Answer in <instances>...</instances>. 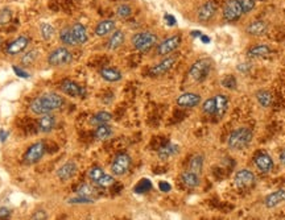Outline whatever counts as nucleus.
Here are the masks:
<instances>
[{"label": "nucleus", "mask_w": 285, "mask_h": 220, "mask_svg": "<svg viewBox=\"0 0 285 220\" xmlns=\"http://www.w3.org/2000/svg\"><path fill=\"white\" fill-rule=\"evenodd\" d=\"M65 106V99L55 92H47L35 98L29 104V111L33 115L43 116V115L53 114L55 111L61 110Z\"/></svg>", "instance_id": "nucleus-1"}, {"label": "nucleus", "mask_w": 285, "mask_h": 220, "mask_svg": "<svg viewBox=\"0 0 285 220\" xmlns=\"http://www.w3.org/2000/svg\"><path fill=\"white\" fill-rule=\"evenodd\" d=\"M252 137V131L247 128V127H240V128H237L230 133L229 138H227V145H229L230 149L241 150L251 144Z\"/></svg>", "instance_id": "nucleus-2"}, {"label": "nucleus", "mask_w": 285, "mask_h": 220, "mask_svg": "<svg viewBox=\"0 0 285 220\" xmlns=\"http://www.w3.org/2000/svg\"><path fill=\"white\" fill-rule=\"evenodd\" d=\"M158 41V36L153 32L145 31V32H139L135 33L131 39V44L134 49L138 51H148L152 47L156 46V44Z\"/></svg>", "instance_id": "nucleus-3"}, {"label": "nucleus", "mask_w": 285, "mask_h": 220, "mask_svg": "<svg viewBox=\"0 0 285 220\" xmlns=\"http://www.w3.org/2000/svg\"><path fill=\"white\" fill-rule=\"evenodd\" d=\"M213 67V62L209 58L197 59L195 62L190 66L189 69V78L193 79L194 82H202L207 78Z\"/></svg>", "instance_id": "nucleus-4"}, {"label": "nucleus", "mask_w": 285, "mask_h": 220, "mask_svg": "<svg viewBox=\"0 0 285 220\" xmlns=\"http://www.w3.org/2000/svg\"><path fill=\"white\" fill-rule=\"evenodd\" d=\"M73 61V54L71 51L65 46L55 47L54 50H51L49 54H48L47 62L49 66L51 67H61L66 66L69 63H71Z\"/></svg>", "instance_id": "nucleus-5"}, {"label": "nucleus", "mask_w": 285, "mask_h": 220, "mask_svg": "<svg viewBox=\"0 0 285 220\" xmlns=\"http://www.w3.org/2000/svg\"><path fill=\"white\" fill-rule=\"evenodd\" d=\"M181 43L182 39L180 35L168 36L166 39H164L161 43L158 44L157 47H156V53H157V55H161V57L170 55L173 51L177 50Z\"/></svg>", "instance_id": "nucleus-6"}, {"label": "nucleus", "mask_w": 285, "mask_h": 220, "mask_svg": "<svg viewBox=\"0 0 285 220\" xmlns=\"http://www.w3.org/2000/svg\"><path fill=\"white\" fill-rule=\"evenodd\" d=\"M47 152V145L45 141L40 140V141L33 142L29 148L27 149L25 154H24V162L27 165H35L44 157V154Z\"/></svg>", "instance_id": "nucleus-7"}, {"label": "nucleus", "mask_w": 285, "mask_h": 220, "mask_svg": "<svg viewBox=\"0 0 285 220\" xmlns=\"http://www.w3.org/2000/svg\"><path fill=\"white\" fill-rule=\"evenodd\" d=\"M131 164H132V160L128 154L123 153V152L118 153L111 164V173L114 174V177H122L130 170Z\"/></svg>", "instance_id": "nucleus-8"}, {"label": "nucleus", "mask_w": 285, "mask_h": 220, "mask_svg": "<svg viewBox=\"0 0 285 220\" xmlns=\"http://www.w3.org/2000/svg\"><path fill=\"white\" fill-rule=\"evenodd\" d=\"M243 15V9H241V5L239 3V0H229L226 1L225 7H223V17H225L226 21H237L239 20Z\"/></svg>", "instance_id": "nucleus-9"}, {"label": "nucleus", "mask_w": 285, "mask_h": 220, "mask_svg": "<svg viewBox=\"0 0 285 220\" xmlns=\"http://www.w3.org/2000/svg\"><path fill=\"white\" fill-rule=\"evenodd\" d=\"M255 182H256L255 174L248 169L239 170L234 177V183L239 189H249V187H252L255 185Z\"/></svg>", "instance_id": "nucleus-10"}, {"label": "nucleus", "mask_w": 285, "mask_h": 220, "mask_svg": "<svg viewBox=\"0 0 285 220\" xmlns=\"http://www.w3.org/2000/svg\"><path fill=\"white\" fill-rule=\"evenodd\" d=\"M218 5L213 0H207L205 3L202 4L201 7L198 8L197 11V19L199 23H207L210 20L213 19L215 13H217Z\"/></svg>", "instance_id": "nucleus-11"}, {"label": "nucleus", "mask_w": 285, "mask_h": 220, "mask_svg": "<svg viewBox=\"0 0 285 220\" xmlns=\"http://www.w3.org/2000/svg\"><path fill=\"white\" fill-rule=\"evenodd\" d=\"M176 61H177L176 55H166L165 58H162L157 65H154V66L150 69L149 75L150 77H160V75L166 74V73L174 66Z\"/></svg>", "instance_id": "nucleus-12"}, {"label": "nucleus", "mask_w": 285, "mask_h": 220, "mask_svg": "<svg viewBox=\"0 0 285 220\" xmlns=\"http://www.w3.org/2000/svg\"><path fill=\"white\" fill-rule=\"evenodd\" d=\"M28 45H29V37L21 35L8 44L7 47H5V53L9 55H17L20 53H23L28 47Z\"/></svg>", "instance_id": "nucleus-13"}, {"label": "nucleus", "mask_w": 285, "mask_h": 220, "mask_svg": "<svg viewBox=\"0 0 285 220\" xmlns=\"http://www.w3.org/2000/svg\"><path fill=\"white\" fill-rule=\"evenodd\" d=\"M55 126H57V118L53 114L43 115L37 120V131L40 133H50L54 131Z\"/></svg>", "instance_id": "nucleus-14"}, {"label": "nucleus", "mask_w": 285, "mask_h": 220, "mask_svg": "<svg viewBox=\"0 0 285 220\" xmlns=\"http://www.w3.org/2000/svg\"><path fill=\"white\" fill-rule=\"evenodd\" d=\"M77 170H78V168H77V164L74 161H66L62 166H59L57 169L55 176H57L59 181L66 182L74 177L77 174Z\"/></svg>", "instance_id": "nucleus-15"}, {"label": "nucleus", "mask_w": 285, "mask_h": 220, "mask_svg": "<svg viewBox=\"0 0 285 220\" xmlns=\"http://www.w3.org/2000/svg\"><path fill=\"white\" fill-rule=\"evenodd\" d=\"M201 102V96L198 94H194V92H185V94L180 95V96L176 99L177 106L182 107V108H193V107H197Z\"/></svg>", "instance_id": "nucleus-16"}, {"label": "nucleus", "mask_w": 285, "mask_h": 220, "mask_svg": "<svg viewBox=\"0 0 285 220\" xmlns=\"http://www.w3.org/2000/svg\"><path fill=\"white\" fill-rule=\"evenodd\" d=\"M61 91H62L63 94L67 95V96H71V98H78V96H82L85 94V90H83L82 87L78 86L74 81H71V79H65L62 83H61V86H59Z\"/></svg>", "instance_id": "nucleus-17"}, {"label": "nucleus", "mask_w": 285, "mask_h": 220, "mask_svg": "<svg viewBox=\"0 0 285 220\" xmlns=\"http://www.w3.org/2000/svg\"><path fill=\"white\" fill-rule=\"evenodd\" d=\"M253 161H255V165H256V168L260 170L261 173L267 174L273 169V160L268 153H264V152L257 153Z\"/></svg>", "instance_id": "nucleus-18"}, {"label": "nucleus", "mask_w": 285, "mask_h": 220, "mask_svg": "<svg viewBox=\"0 0 285 220\" xmlns=\"http://www.w3.org/2000/svg\"><path fill=\"white\" fill-rule=\"evenodd\" d=\"M99 75H100V78H102L103 81H106V82L108 83L120 82L123 78L122 71L119 70V69H116V67L111 66L102 67V69L99 70Z\"/></svg>", "instance_id": "nucleus-19"}, {"label": "nucleus", "mask_w": 285, "mask_h": 220, "mask_svg": "<svg viewBox=\"0 0 285 220\" xmlns=\"http://www.w3.org/2000/svg\"><path fill=\"white\" fill-rule=\"evenodd\" d=\"M124 41H126V33L123 31H120V29H115V31L111 33L110 37H108L106 47L110 51L118 50L119 47L124 44Z\"/></svg>", "instance_id": "nucleus-20"}, {"label": "nucleus", "mask_w": 285, "mask_h": 220, "mask_svg": "<svg viewBox=\"0 0 285 220\" xmlns=\"http://www.w3.org/2000/svg\"><path fill=\"white\" fill-rule=\"evenodd\" d=\"M115 28H116L115 20H102V21H99V23L96 24V27H95V35L98 36V37H106V36L111 35V33L115 31Z\"/></svg>", "instance_id": "nucleus-21"}, {"label": "nucleus", "mask_w": 285, "mask_h": 220, "mask_svg": "<svg viewBox=\"0 0 285 220\" xmlns=\"http://www.w3.org/2000/svg\"><path fill=\"white\" fill-rule=\"evenodd\" d=\"M71 27V32H73V36H74L75 41H77V45H83L89 41V33H87L86 27L81 23H74Z\"/></svg>", "instance_id": "nucleus-22"}, {"label": "nucleus", "mask_w": 285, "mask_h": 220, "mask_svg": "<svg viewBox=\"0 0 285 220\" xmlns=\"http://www.w3.org/2000/svg\"><path fill=\"white\" fill-rule=\"evenodd\" d=\"M271 54V47L265 44H259L253 45L247 50V57L248 58H265Z\"/></svg>", "instance_id": "nucleus-23"}, {"label": "nucleus", "mask_w": 285, "mask_h": 220, "mask_svg": "<svg viewBox=\"0 0 285 220\" xmlns=\"http://www.w3.org/2000/svg\"><path fill=\"white\" fill-rule=\"evenodd\" d=\"M285 202V190H277V191H273V193L268 194L264 199V205L265 207H268V209H273V207H276L280 203Z\"/></svg>", "instance_id": "nucleus-24"}, {"label": "nucleus", "mask_w": 285, "mask_h": 220, "mask_svg": "<svg viewBox=\"0 0 285 220\" xmlns=\"http://www.w3.org/2000/svg\"><path fill=\"white\" fill-rule=\"evenodd\" d=\"M267 31H268V24L263 20H255L245 28V32L251 36H263L267 33Z\"/></svg>", "instance_id": "nucleus-25"}, {"label": "nucleus", "mask_w": 285, "mask_h": 220, "mask_svg": "<svg viewBox=\"0 0 285 220\" xmlns=\"http://www.w3.org/2000/svg\"><path fill=\"white\" fill-rule=\"evenodd\" d=\"M112 120V115L108 112V111H98L96 114H94L90 118V124L94 127L104 126V124H108V123Z\"/></svg>", "instance_id": "nucleus-26"}, {"label": "nucleus", "mask_w": 285, "mask_h": 220, "mask_svg": "<svg viewBox=\"0 0 285 220\" xmlns=\"http://www.w3.org/2000/svg\"><path fill=\"white\" fill-rule=\"evenodd\" d=\"M181 181L182 183L186 186V187H189V189H195L199 186L201 183V179H199V174H195L193 172H184L181 174Z\"/></svg>", "instance_id": "nucleus-27"}, {"label": "nucleus", "mask_w": 285, "mask_h": 220, "mask_svg": "<svg viewBox=\"0 0 285 220\" xmlns=\"http://www.w3.org/2000/svg\"><path fill=\"white\" fill-rule=\"evenodd\" d=\"M180 152V146L173 144V142H168L165 145H162L158 149V158L160 160H169L170 157H173Z\"/></svg>", "instance_id": "nucleus-28"}, {"label": "nucleus", "mask_w": 285, "mask_h": 220, "mask_svg": "<svg viewBox=\"0 0 285 220\" xmlns=\"http://www.w3.org/2000/svg\"><path fill=\"white\" fill-rule=\"evenodd\" d=\"M112 134H114V130L108 124H104V126L96 127V130L94 132V137L98 141H106V140L112 137Z\"/></svg>", "instance_id": "nucleus-29"}, {"label": "nucleus", "mask_w": 285, "mask_h": 220, "mask_svg": "<svg viewBox=\"0 0 285 220\" xmlns=\"http://www.w3.org/2000/svg\"><path fill=\"white\" fill-rule=\"evenodd\" d=\"M59 41L65 45V46H75L77 41H75L71 27H63L59 32Z\"/></svg>", "instance_id": "nucleus-30"}, {"label": "nucleus", "mask_w": 285, "mask_h": 220, "mask_svg": "<svg viewBox=\"0 0 285 220\" xmlns=\"http://www.w3.org/2000/svg\"><path fill=\"white\" fill-rule=\"evenodd\" d=\"M39 58H40V51L37 50V49H31V50L27 51L25 54H23V57L20 59V62H21V65H23L24 67H31L37 62V59Z\"/></svg>", "instance_id": "nucleus-31"}, {"label": "nucleus", "mask_w": 285, "mask_h": 220, "mask_svg": "<svg viewBox=\"0 0 285 220\" xmlns=\"http://www.w3.org/2000/svg\"><path fill=\"white\" fill-rule=\"evenodd\" d=\"M215 99V108H217V116H223L227 111V107H229V98L223 94H218L214 96Z\"/></svg>", "instance_id": "nucleus-32"}, {"label": "nucleus", "mask_w": 285, "mask_h": 220, "mask_svg": "<svg viewBox=\"0 0 285 220\" xmlns=\"http://www.w3.org/2000/svg\"><path fill=\"white\" fill-rule=\"evenodd\" d=\"M255 96H256L257 103H259L263 108H268V107L272 104V94H271L268 90H265V88H260V90L257 91Z\"/></svg>", "instance_id": "nucleus-33"}, {"label": "nucleus", "mask_w": 285, "mask_h": 220, "mask_svg": "<svg viewBox=\"0 0 285 220\" xmlns=\"http://www.w3.org/2000/svg\"><path fill=\"white\" fill-rule=\"evenodd\" d=\"M203 168V156L202 154H194L193 157L190 158L189 162V170L195 174H199Z\"/></svg>", "instance_id": "nucleus-34"}, {"label": "nucleus", "mask_w": 285, "mask_h": 220, "mask_svg": "<svg viewBox=\"0 0 285 220\" xmlns=\"http://www.w3.org/2000/svg\"><path fill=\"white\" fill-rule=\"evenodd\" d=\"M40 33H41V37H43L44 41H50L55 35L54 27L49 23H43L40 25Z\"/></svg>", "instance_id": "nucleus-35"}, {"label": "nucleus", "mask_w": 285, "mask_h": 220, "mask_svg": "<svg viewBox=\"0 0 285 220\" xmlns=\"http://www.w3.org/2000/svg\"><path fill=\"white\" fill-rule=\"evenodd\" d=\"M77 194L81 195V197L90 198V199H94V195L96 194V190L93 185H89V183H82L77 189Z\"/></svg>", "instance_id": "nucleus-36"}, {"label": "nucleus", "mask_w": 285, "mask_h": 220, "mask_svg": "<svg viewBox=\"0 0 285 220\" xmlns=\"http://www.w3.org/2000/svg\"><path fill=\"white\" fill-rule=\"evenodd\" d=\"M104 174L106 173H104V170H103L100 166H93V168L87 172V178H89L93 183H96Z\"/></svg>", "instance_id": "nucleus-37"}, {"label": "nucleus", "mask_w": 285, "mask_h": 220, "mask_svg": "<svg viewBox=\"0 0 285 220\" xmlns=\"http://www.w3.org/2000/svg\"><path fill=\"white\" fill-rule=\"evenodd\" d=\"M132 15V8L130 4H120L116 8V16L119 19H128Z\"/></svg>", "instance_id": "nucleus-38"}, {"label": "nucleus", "mask_w": 285, "mask_h": 220, "mask_svg": "<svg viewBox=\"0 0 285 220\" xmlns=\"http://www.w3.org/2000/svg\"><path fill=\"white\" fill-rule=\"evenodd\" d=\"M202 110L207 115H215L217 114V108H215V99L209 98L206 99L205 102L202 103Z\"/></svg>", "instance_id": "nucleus-39"}, {"label": "nucleus", "mask_w": 285, "mask_h": 220, "mask_svg": "<svg viewBox=\"0 0 285 220\" xmlns=\"http://www.w3.org/2000/svg\"><path fill=\"white\" fill-rule=\"evenodd\" d=\"M67 205H90V203H94V199H90V198L81 197V195H74L67 199Z\"/></svg>", "instance_id": "nucleus-40"}, {"label": "nucleus", "mask_w": 285, "mask_h": 220, "mask_svg": "<svg viewBox=\"0 0 285 220\" xmlns=\"http://www.w3.org/2000/svg\"><path fill=\"white\" fill-rule=\"evenodd\" d=\"M115 183V177L114 176H111V174H104L100 179H99L95 185L98 186V187H103V189H106V187H110Z\"/></svg>", "instance_id": "nucleus-41"}, {"label": "nucleus", "mask_w": 285, "mask_h": 220, "mask_svg": "<svg viewBox=\"0 0 285 220\" xmlns=\"http://www.w3.org/2000/svg\"><path fill=\"white\" fill-rule=\"evenodd\" d=\"M150 189H152V182H150L149 179H142V181L136 185L134 191L138 194H144L146 193V191H149Z\"/></svg>", "instance_id": "nucleus-42"}, {"label": "nucleus", "mask_w": 285, "mask_h": 220, "mask_svg": "<svg viewBox=\"0 0 285 220\" xmlns=\"http://www.w3.org/2000/svg\"><path fill=\"white\" fill-rule=\"evenodd\" d=\"M12 20V11L9 8H1L0 9V25L4 27V25H8L11 23Z\"/></svg>", "instance_id": "nucleus-43"}, {"label": "nucleus", "mask_w": 285, "mask_h": 220, "mask_svg": "<svg viewBox=\"0 0 285 220\" xmlns=\"http://www.w3.org/2000/svg\"><path fill=\"white\" fill-rule=\"evenodd\" d=\"M239 3L241 5L243 13H248L256 7V0H239Z\"/></svg>", "instance_id": "nucleus-44"}, {"label": "nucleus", "mask_w": 285, "mask_h": 220, "mask_svg": "<svg viewBox=\"0 0 285 220\" xmlns=\"http://www.w3.org/2000/svg\"><path fill=\"white\" fill-rule=\"evenodd\" d=\"M222 86L226 87V88H229V90H235L237 88V79L235 77H225V78H222Z\"/></svg>", "instance_id": "nucleus-45"}, {"label": "nucleus", "mask_w": 285, "mask_h": 220, "mask_svg": "<svg viewBox=\"0 0 285 220\" xmlns=\"http://www.w3.org/2000/svg\"><path fill=\"white\" fill-rule=\"evenodd\" d=\"M48 218H49V215H48V213L45 210L37 209L35 213L32 214L31 220H48Z\"/></svg>", "instance_id": "nucleus-46"}, {"label": "nucleus", "mask_w": 285, "mask_h": 220, "mask_svg": "<svg viewBox=\"0 0 285 220\" xmlns=\"http://www.w3.org/2000/svg\"><path fill=\"white\" fill-rule=\"evenodd\" d=\"M12 69H13V71H15V74L17 75V77H20V78H24V79L29 78V73H27V71L24 70V69H21V67L13 66Z\"/></svg>", "instance_id": "nucleus-47"}, {"label": "nucleus", "mask_w": 285, "mask_h": 220, "mask_svg": "<svg viewBox=\"0 0 285 220\" xmlns=\"http://www.w3.org/2000/svg\"><path fill=\"white\" fill-rule=\"evenodd\" d=\"M158 189L161 190L162 193H169L170 190H172V186H170L168 182L161 181L160 183H158Z\"/></svg>", "instance_id": "nucleus-48"}, {"label": "nucleus", "mask_w": 285, "mask_h": 220, "mask_svg": "<svg viewBox=\"0 0 285 220\" xmlns=\"http://www.w3.org/2000/svg\"><path fill=\"white\" fill-rule=\"evenodd\" d=\"M164 19H165V21L168 23V25H170V27L176 25V19H174L172 15H169V13H166V15L164 16Z\"/></svg>", "instance_id": "nucleus-49"}, {"label": "nucleus", "mask_w": 285, "mask_h": 220, "mask_svg": "<svg viewBox=\"0 0 285 220\" xmlns=\"http://www.w3.org/2000/svg\"><path fill=\"white\" fill-rule=\"evenodd\" d=\"M8 138V132L4 130H0V142H5Z\"/></svg>", "instance_id": "nucleus-50"}, {"label": "nucleus", "mask_w": 285, "mask_h": 220, "mask_svg": "<svg viewBox=\"0 0 285 220\" xmlns=\"http://www.w3.org/2000/svg\"><path fill=\"white\" fill-rule=\"evenodd\" d=\"M9 210L8 209H5V207H1L0 209V218H8L9 217Z\"/></svg>", "instance_id": "nucleus-51"}, {"label": "nucleus", "mask_w": 285, "mask_h": 220, "mask_svg": "<svg viewBox=\"0 0 285 220\" xmlns=\"http://www.w3.org/2000/svg\"><path fill=\"white\" fill-rule=\"evenodd\" d=\"M199 39H201L202 41H203V43H206V44L210 43V39H209V37H207V36H205V35H202L201 37H199Z\"/></svg>", "instance_id": "nucleus-52"}, {"label": "nucleus", "mask_w": 285, "mask_h": 220, "mask_svg": "<svg viewBox=\"0 0 285 220\" xmlns=\"http://www.w3.org/2000/svg\"><path fill=\"white\" fill-rule=\"evenodd\" d=\"M280 161H281V164H284L285 165V149L283 150V153L280 154Z\"/></svg>", "instance_id": "nucleus-53"}, {"label": "nucleus", "mask_w": 285, "mask_h": 220, "mask_svg": "<svg viewBox=\"0 0 285 220\" xmlns=\"http://www.w3.org/2000/svg\"><path fill=\"white\" fill-rule=\"evenodd\" d=\"M1 44H3V39L0 37V46H1Z\"/></svg>", "instance_id": "nucleus-54"}]
</instances>
